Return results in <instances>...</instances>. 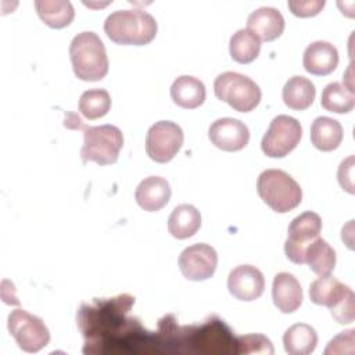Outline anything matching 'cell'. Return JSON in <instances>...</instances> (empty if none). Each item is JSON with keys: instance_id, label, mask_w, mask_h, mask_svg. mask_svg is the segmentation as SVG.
I'll list each match as a JSON object with an SVG mask.
<instances>
[{"instance_id": "44dd1931", "label": "cell", "mask_w": 355, "mask_h": 355, "mask_svg": "<svg viewBox=\"0 0 355 355\" xmlns=\"http://www.w3.org/2000/svg\"><path fill=\"white\" fill-rule=\"evenodd\" d=\"M315 86L313 83L301 75L291 76L283 86L282 97L284 104L295 111H302L311 107L315 100Z\"/></svg>"}, {"instance_id": "7a4b0ae2", "label": "cell", "mask_w": 355, "mask_h": 355, "mask_svg": "<svg viewBox=\"0 0 355 355\" xmlns=\"http://www.w3.org/2000/svg\"><path fill=\"white\" fill-rule=\"evenodd\" d=\"M73 73L80 80H101L108 72V57L101 39L92 31L78 33L69 44Z\"/></svg>"}, {"instance_id": "f546056e", "label": "cell", "mask_w": 355, "mask_h": 355, "mask_svg": "<svg viewBox=\"0 0 355 355\" xmlns=\"http://www.w3.org/2000/svg\"><path fill=\"white\" fill-rule=\"evenodd\" d=\"M355 343V330L349 329L336 336L324 349V354H352Z\"/></svg>"}, {"instance_id": "83f0119b", "label": "cell", "mask_w": 355, "mask_h": 355, "mask_svg": "<svg viewBox=\"0 0 355 355\" xmlns=\"http://www.w3.org/2000/svg\"><path fill=\"white\" fill-rule=\"evenodd\" d=\"M237 354H273V345L269 338L262 334H247L234 338Z\"/></svg>"}, {"instance_id": "52a82bcc", "label": "cell", "mask_w": 355, "mask_h": 355, "mask_svg": "<svg viewBox=\"0 0 355 355\" xmlns=\"http://www.w3.org/2000/svg\"><path fill=\"white\" fill-rule=\"evenodd\" d=\"M302 128L300 122L288 115H277L272 119L261 140V148L270 158H283L300 143Z\"/></svg>"}, {"instance_id": "30bf717a", "label": "cell", "mask_w": 355, "mask_h": 355, "mask_svg": "<svg viewBox=\"0 0 355 355\" xmlns=\"http://www.w3.org/2000/svg\"><path fill=\"white\" fill-rule=\"evenodd\" d=\"M216 265L218 254L214 247L205 243L189 245L179 255V269L191 282H202L212 277Z\"/></svg>"}, {"instance_id": "cb8c5ba5", "label": "cell", "mask_w": 355, "mask_h": 355, "mask_svg": "<svg viewBox=\"0 0 355 355\" xmlns=\"http://www.w3.org/2000/svg\"><path fill=\"white\" fill-rule=\"evenodd\" d=\"M305 263L318 276H327L336 266V251L326 240L316 237L305 248Z\"/></svg>"}, {"instance_id": "5bb4252c", "label": "cell", "mask_w": 355, "mask_h": 355, "mask_svg": "<svg viewBox=\"0 0 355 355\" xmlns=\"http://www.w3.org/2000/svg\"><path fill=\"white\" fill-rule=\"evenodd\" d=\"M338 64V51L336 46L324 40H316L308 44L304 51L302 65L306 72L318 76L331 73Z\"/></svg>"}, {"instance_id": "f1b7e54d", "label": "cell", "mask_w": 355, "mask_h": 355, "mask_svg": "<svg viewBox=\"0 0 355 355\" xmlns=\"http://www.w3.org/2000/svg\"><path fill=\"white\" fill-rule=\"evenodd\" d=\"M324 0H288L287 6L290 11L301 18L318 15L324 7Z\"/></svg>"}, {"instance_id": "ffe728a7", "label": "cell", "mask_w": 355, "mask_h": 355, "mask_svg": "<svg viewBox=\"0 0 355 355\" xmlns=\"http://www.w3.org/2000/svg\"><path fill=\"white\" fill-rule=\"evenodd\" d=\"M311 141L320 151L336 150L343 140V126L330 116H318L311 125Z\"/></svg>"}, {"instance_id": "9a60e30c", "label": "cell", "mask_w": 355, "mask_h": 355, "mask_svg": "<svg viewBox=\"0 0 355 355\" xmlns=\"http://www.w3.org/2000/svg\"><path fill=\"white\" fill-rule=\"evenodd\" d=\"M171 193V186L166 179L161 176H148L136 187L135 200L141 209L155 212L168 204Z\"/></svg>"}, {"instance_id": "7c38bea8", "label": "cell", "mask_w": 355, "mask_h": 355, "mask_svg": "<svg viewBox=\"0 0 355 355\" xmlns=\"http://www.w3.org/2000/svg\"><path fill=\"white\" fill-rule=\"evenodd\" d=\"M229 293L240 301H254L259 298L265 288L262 272L252 265H239L227 276Z\"/></svg>"}, {"instance_id": "4316f807", "label": "cell", "mask_w": 355, "mask_h": 355, "mask_svg": "<svg viewBox=\"0 0 355 355\" xmlns=\"http://www.w3.org/2000/svg\"><path fill=\"white\" fill-rule=\"evenodd\" d=\"M111 108V96L105 89H90L80 94L79 112L87 119H98Z\"/></svg>"}, {"instance_id": "277c9868", "label": "cell", "mask_w": 355, "mask_h": 355, "mask_svg": "<svg viewBox=\"0 0 355 355\" xmlns=\"http://www.w3.org/2000/svg\"><path fill=\"white\" fill-rule=\"evenodd\" d=\"M215 96L227 103L234 111L250 112L261 101L259 86L247 75L226 71L216 76L214 82Z\"/></svg>"}, {"instance_id": "ac0fdd59", "label": "cell", "mask_w": 355, "mask_h": 355, "mask_svg": "<svg viewBox=\"0 0 355 355\" xmlns=\"http://www.w3.org/2000/svg\"><path fill=\"white\" fill-rule=\"evenodd\" d=\"M204 83L190 75H182L176 78L171 86V98L182 108L193 110L200 107L205 100Z\"/></svg>"}, {"instance_id": "484cf974", "label": "cell", "mask_w": 355, "mask_h": 355, "mask_svg": "<svg viewBox=\"0 0 355 355\" xmlns=\"http://www.w3.org/2000/svg\"><path fill=\"white\" fill-rule=\"evenodd\" d=\"M320 104L326 111L347 114L352 111L355 105V96L354 92H351L340 82H331L323 89Z\"/></svg>"}, {"instance_id": "4fadbf2b", "label": "cell", "mask_w": 355, "mask_h": 355, "mask_svg": "<svg viewBox=\"0 0 355 355\" xmlns=\"http://www.w3.org/2000/svg\"><path fill=\"white\" fill-rule=\"evenodd\" d=\"M272 298L275 306L283 313L295 312L302 304V288L297 277L288 272H280L273 277Z\"/></svg>"}, {"instance_id": "d6986e66", "label": "cell", "mask_w": 355, "mask_h": 355, "mask_svg": "<svg viewBox=\"0 0 355 355\" xmlns=\"http://www.w3.org/2000/svg\"><path fill=\"white\" fill-rule=\"evenodd\" d=\"M201 227V214L191 204H180L173 208L168 219V232L179 240L194 236Z\"/></svg>"}, {"instance_id": "603a6c76", "label": "cell", "mask_w": 355, "mask_h": 355, "mask_svg": "<svg viewBox=\"0 0 355 355\" xmlns=\"http://www.w3.org/2000/svg\"><path fill=\"white\" fill-rule=\"evenodd\" d=\"M283 344L286 352L290 355H308L316 348L318 334L312 326L295 323L286 330Z\"/></svg>"}, {"instance_id": "3957f363", "label": "cell", "mask_w": 355, "mask_h": 355, "mask_svg": "<svg viewBox=\"0 0 355 355\" xmlns=\"http://www.w3.org/2000/svg\"><path fill=\"white\" fill-rule=\"evenodd\" d=\"M261 200L275 212L286 214L297 208L302 200L300 184L282 169H266L257 179Z\"/></svg>"}, {"instance_id": "d4e9b609", "label": "cell", "mask_w": 355, "mask_h": 355, "mask_svg": "<svg viewBox=\"0 0 355 355\" xmlns=\"http://www.w3.org/2000/svg\"><path fill=\"white\" fill-rule=\"evenodd\" d=\"M261 51V40L250 29H239L229 42L230 57L239 64L252 62Z\"/></svg>"}, {"instance_id": "7402d4cb", "label": "cell", "mask_w": 355, "mask_h": 355, "mask_svg": "<svg viewBox=\"0 0 355 355\" xmlns=\"http://www.w3.org/2000/svg\"><path fill=\"white\" fill-rule=\"evenodd\" d=\"M36 12L39 18L50 28L60 29L68 26L75 17L73 6L65 0H36Z\"/></svg>"}, {"instance_id": "ba28073f", "label": "cell", "mask_w": 355, "mask_h": 355, "mask_svg": "<svg viewBox=\"0 0 355 355\" xmlns=\"http://www.w3.org/2000/svg\"><path fill=\"white\" fill-rule=\"evenodd\" d=\"M183 139V130L178 123L158 121L147 130L146 153L155 162H169L180 150Z\"/></svg>"}, {"instance_id": "5b68a950", "label": "cell", "mask_w": 355, "mask_h": 355, "mask_svg": "<svg viewBox=\"0 0 355 355\" xmlns=\"http://www.w3.org/2000/svg\"><path fill=\"white\" fill-rule=\"evenodd\" d=\"M123 146V135L114 125L85 126L80 158L83 162L93 161L98 165H111L118 161Z\"/></svg>"}, {"instance_id": "6da1fadb", "label": "cell", "mask_w": 355, "mask_h": 355, "mask_svg": "<svg viewBox=\"0 0 355 355\" xmlns=\"http://www.w3.org/2000/svg\"><path fill=\"white\" fill-rule=\"evenodd\" d=\"M158 31L155 18L144 10H118L104 22L105 35L116 44L144 46L153 42Z\"/></svg>"}, {"instance_id": "9c48e42d", "label": "cell", "mask_w": 355, "mask_h": 355, "mask_svg": "<svg viewBox=\"0 0 355 355\" xmlns=\"http://www.w3.org/2000/svg\"><path fill=\"white\" fill-rule=\"evenodd\" d=\"M320 230L322 219L316 212L305 211L295 216L287 229V240L284 243L287 258L294 263H305V248L319 237Z\"/></svg>"}, {"instance_id": "4dcf8cb0", "label": "cell", "mask_w": 355, "mask_h": 355, "mask_svg": "<svg viewBox=\"0 0 355 355\" xmlns=\"http://www.w3.org/2000/svg\"><path fill=\"white\" fill-rule=\"evenodd\" d=\"M337 179L343 190L354 194V155H349L348 158L341 161L337 171Z\"/></svg>"}, {"instance_id": "e0dca14e", "label": "cell", "mask_w": 355, "mask_h": 355, "mask_svg": "<svg viewBox=\"0 0 355 355\" xmlns=\"http://www.w3.org/2000/svg\"><path fill=\"white\" fill-rule=\"evenodd\" d=\"M354 291L343 284L336 277L320 276L319 279L313 280L309 286V298L316 305H324L329 309L334 308L337 304H340L345 297L352 294Z\"/></svg>"}, {"instance_id": "8992f818", "label": "cell", "mask_w": 355, "mask_h": 355, "mask_svg": "<svg viewBox=\"0 0 355 355\" xmlns=\"http://www.w3.org/2000/svg\"><path fill=\"white\" fill-rule=\"evenodd\" d=\"M7 327L18 347L25 352H37L50 341V331L44 322L21 308L10 312Z\"/></svg>"}, {"instance_id": "2e32d148", "label": "cell", "mask_w": 355, "mask_h": 355, "mask_svg": "<svg viewBox=\"0 0 355 355\" xmlns=\"http://www.w3.org/2000/svg\"><path fill=\"white\" fill-rule=\"evenodd\" d=\"M247 26L259 40L272 42L283 33L284 18L277 8L259 7L248 15Z\"/></svg>"}, {"instance_id": "8fae6325", "label": "cell", "mask_w": 355, "mask_h": 355, "mask_svg": "<svg viewBox=\"0 0 355 355\" xmlns=\"http://www.w3.org/2000/svg\"><path fill=\"white\" fill-rule=\"evenodd\" d=\"M211 143L223 151H239L248 144L250 130L247 125L234 118H219L208 129Z\"/></svg>"}]
</instances>
